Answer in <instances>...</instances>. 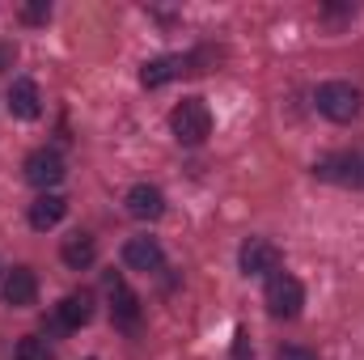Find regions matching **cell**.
Masks as SVG:
<instances>
[{"label": "cell", "instance_id": "obj_15", "mask_svg": "<svg viewBox=\"0 0 364 360\" xmlns=\"http://www.w3.org/2000/svg\"><path fill=\"white\" fill-rule=\"evenodd\" d=\"M60 259H64L73 271H85V268H93V259H97V246H93L90 233H73V238H64Z\"/></svg>", "mask_w": 364, "mask_h": 360}, {"label": "cell", "instance_id": "obj_8", "mask_svg": "<svg viewBox=\"0 0 364 360\" xmlns=\"http://www.w3.org/2000/svg\"><path fill=\"white\" fill-rule=\"evenodd\" d=\"M191 55H157V60H149L144 68H140V85L144 90H161L166 81H174L178 73H191Z\"/></svg>", "mask_w": 364, "mask_h": 360}, {"label": "cell", "instance_id": "obj_13", "mask_svg": "<svg viewBox=\"0 0 364 360\" xmlns=\"http://www.w3.org/2000/svg\"><path fill=\"white\" fill-rule=\"evenodd\" d=\"M93 318V297L90 292H68L60 305H55V327H64V331H77V327H85Z\"/></svg>", "mask_w": 364, "mask_h": 360}, {"label": "cell", "instance_id": "obj_1", "mask_svg": "<svg viewBox=\"0 0 364 360\" xmlns=\"http://www.w3.org/2000/svg\"><path fill=\"white\" fill-rule=\"evenodd\" d=\"M170 132H174V140L186 144V149L203 144L212 136V110H208V102L203 97H182L178 106L170 110Z\"/></svg>", "mask_w": 364, "mask_h": 360}, {"label": "cell", "instance_id": "obj_6", "mask_svg": "<svg viewBox=\"0 0 364 360\" xmlns=\"http://www.w3.org/2000/svg\"><path fill=\"white\" fill-rule=\"evenodd\" d=\"M26 182L38 186V191L60 186V182H64V157H60L55 149H34V153L26 157Z\"/></svg>", "mask_w": 364, "mask_h": 360}, {"label": "cell", "instance_id": "obj_2", "mask_svg": "<svg viewBox=\"0 0 364 360\" xmlns=\"http://www.w3.org/2000/svg\"><path fill=\"white\" fill-rule=\"evenodd\" d=\"M314 102H318V110H322L326 119H335V123H352V119L360 115V90L348 85V81H326V85H318Z\"/></svg>", "mask_w": 364, "mask_h": 360}, {"label": "cell", "instance_id": "obj_7", "mask_svg": "<svg viewBox=\"0 0 364 360\" xmlns=\"http://www.w3.org/2000/svg\"><path fill=\"white\" fill-rule=\"evenodd\" d=\"M106 288H110V318H114V327H127V331H136L140 327V297L123 284V275H106Z\"/></svg>", "mask_w": 364, "mask_h": 360}, {"label": "cell", "instance_id": "obj_18", "mask_svg": "<svg viewBox=\"0 0 364 360\" xmlns=\"http://www.w3.org/2000/svg\"><path fill=\"white\" fill-rule=\"evenodd\" d=\"M51 17V4H26V21H47Z\"/></svg>", "mask_w": 364, "mask_h": 360}, {"label": "cell", "instance_id": "obj_4", "mask_svg": "<svg viewBox=\"0 0 364 360\" xmlns=\"http://www.w3.org/2000/svg\"><path fill=\"white\" fill-rule=\"evenodd\" d=\"M314 174L339 186H364V157L356 153H331L322 162H314Z\"/></svg>", "mask_w": 364, "mask_h": 360}, {"label": "cell", "instance_id": "obj_16", "mask_svg": "<svg viewBox=\"0 0 364 360\" xmlns=\"http://www.w3.org/2000/svg\"><path fill=\"white\" fill-rule=\"evenodd\" d=\"M17 360H55V352H51V344L47 339H38V335H26L21 344H17V352H13Z\"/></svg>", "mask_w": 364, "mask_h": 360}, {"label": "cell", "instance_id": "obj_11", "mask_svg": "<svg viewBox=\"0 0 364 360\" xmlns=\"http://www.w3.org/2000/svg\"><path fill=\"white\" fill-rule=\"evenodd\" d=\"M64 216H68V199H64V195H55V191H43V195L30 203V229H38V233L55 229Z\"/></svg>", "mask_w": 364, "mask_h": 360}, {"label": "cell", "instance_id": "obj_10", "mask_svg": "<svg viewBox=\"0 0 364 360\" xmlns=\"http://www.w3.org/2000/svg\"><path fill=\"white\" fill-rule=\"evenodd\" d=\"M123 203H127V216H136V221H157L166 212V195L157 186H149V182H136Z\"/></svg>", "mask_w": 364, "mask_h": 360}, {"label": "cell", "instance_id": "obj_14", "mask_svg": "<svg viewBox=\"0 0 364 360\" xmlns=\"http://www.w3.org/2000/svg\"><path fill=\"white\" fill-rule=\"evenodd\" d=\"M9 110L17 115V119H38V110H43V97H38V85L30 81V77H17L13 85H9Z\"/></svg>", "mask_w": 364, "mask_h": 360}, {"label": "cell", "instance_id": "obj_12", "mask_svg": "<svg viewBox=\"0 0 364 360\" xmlns=\"http://www.w3.org/2000/svg\"><path fill=\"white\" fill-rule=\"evenodd\" d=\"M34 297H38V275L30 268H13L4 275V305L26 309V305H34Z\"/></svg>", "mask_w": 364, "mask_h": 360}, {"label": "cell", "instance_id": "obj_3", "mask_svg": "<svg viewBox=\"0 0 364 360\" xmlns=\"http://www.w3.org/2000/svg\"><path fill=\"white\" fill-rule=\"evenodd\" d=\"M263 301H267V314H272V318H296V314H301V305H305V288H301V280H296V275L275 271L272 280H267Z\"/></svg>", "mask_w": 364, "mask_h": 360}, {"label": "cell", "instance_id": "obj_9", "mask_svg": "<svg viewBox=\"0 0 364 360\" xmlns=\"http://www.w3.org/2000/svg\"><path fill=\"white\" fill-rule=\"evenodd\" d=\"M123 263L132 271H161L166 250L157 246V238H127L123 242Z\"/></svg>", "mask_w": 364, "mask_h": 360}, {"label": "cell", "instance_id": "obj_17", "mask_svg": "<svg viewBox=\"0 0 364 360\" xmlns=\"http://www.w3.org/2000/svg\"><path fill=\"white\" fill-rule=\"evenodd\" d=\"M275 360H318L309 348H301V344H284L279 352H275Z\"/></svg>", "mask_w": 364, "mask_h": 360}, {"label": "cell", "instance_id": "obj_5", "mask_svg": "<svg viewBox=\"0 0 364 360\" xmlns=\"http://www.w3.org/2000/svg\"><path fill=\"white\" fill-rule=\"evenodd\" d=\"M237 268L246 271V275H267V280H272L275 271H279V246L267 242V238H250V242H242V250H237Z\"/></svg>", "mask_w": 364, "mask_h": 360}]
</instances>
